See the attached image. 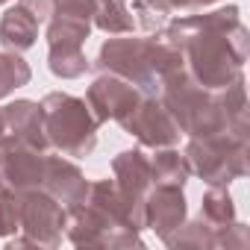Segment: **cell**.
<instances>
[{
    "instance_id": "obj_10",
    "label": "cell",
    "mask_w": 250,
    "mask_h": 250,
    "mask_svg": "<svg viewBox=\"0 0 250 250\" xmlns=\"http://www.w3.org/2000/svg\"><path fill=\"white\" fill-rule=\"evenodd\" d=\"M121 127L130 136H136L142 147H150V150L174 147L180 142V127L174 124V118L168 115L159 97H142L139 106L127 115V121Z\"/></svg>"
},
{
    "instance_id": "obj_25",
    "label": "cell",
    "mask_w": 250,
    "mask_h": 250,
    "mask_svg": "<svg viewBox=\"0 0 250 250\" xmlns=\"http://www.w3.org/2000/svg\"><path fill=\"white\" fill-rule=\"evenodd\" d=\"M94 3H97V0H56V12H59V15H74V18L91 21ZM56 12H53V15H56Z\"/></svg>"
},
{
    "instance_id": "obj_9",
    "label": "cell",
    "mask_w": 250,
    "mask_h": 250,
    "mask_svg": "<svg viewBox=\"0 0 250 250\" xmlns=\"http://www.w3.org/2000/svg\"><path fill=\"white\" fill-rule=\"evenodd\" d=\"M142 97L145 94L133 83H127L124 77H115V74H97V80L85 91V103L91 115L97 118V124H106V121L124 124Z\"/></svg>"
},
{
    "instance_id": "obj_5",
    "label": "cell",
    "mask_w": 250,
    "mask_h": 250,
    "mask_svg": "<svg viewBox=\"0 0 250 250\" xmlns=\"http://www.w3.org/2000/svg\"><path fill=\"white\" fill-rule=\"evenodd\" d=\"M183 156L191 174H197L206 186L229 188V183L241 180L250 168V136L218 133V136L188 139Z\"/></svg>"
},
{
    "instance_id": "obj_18",
    "label": "cell",
    "mask_w": 250,
    "mask_h": 250,
    "mask_svg": "<svg viewBox=\"0 0 250 250\" xmlns=\"http://www.w3.org/2000/svg\"><path fill=\"white\" fill-rule=\"evenodd\" d=\"M47 68L59 80H77L91 68V62L85 59L83 44L59 42V44H50V50H47Z\"/></svg>"
},
{
    "instance_id": "obj_27",
    "label": "cell",
    "mask_w": 250,
    "mask_h": 250,
    "mask_svg": "<svg viewBox=\"0 0 250 250\" xmlns=\"http://www.w3.org/2000/svg\"><path fill=\"white\" fill-rule=\"evenodd\" d=\"M218 3V0H168L171 12H180V15H191V12H203L206 6Z\"/></svg>"
},
{
    "instance_id": "obj_8",
    "label": "cell",
    "mask_w": 250,
    "mask_h": 250,
    "mask_svg": "<svg viewBox=\"0 0 250 250\" xmlns=\"http://www.w3.org/2000/svg\"><path fill=\"white\" fill-rule=\"evenodd\" d=\"M42 180H44L42 150L12 142L9 136L0 139V188L21 194L30 188H42Z\"/></svg>"
},
{
    "instance_id": "obj_7",
    "label": "cell",
    "mask_w": 250,
    "mask_h": 250,
    "mask_svg": "<svg viewBox=\"0 0 250 250\" xmlns=\"http://www.w3.org/2000/svg\"><path fill=\"white\" fill-rule=\"evenodd\" d=\"M21 229L9 235V247H59L65 232V206L44 188L18 194Z\"/></svg>"
},
{
    "instance_id": "obj_14",
    "label": "cell",
    "mask_w": 250,
    "mask_h": 250,
    "mask_svg": "<svg viewBox=\"0 0 250 250\" xmlns=\"http://www.w3.org/2000/svg\"><path fill=\"white\" fill-rule=\"evenodd\" d=\"M42 188H44L50 197H56V200L68 209V206L85 200V194H88V180H85V174H83L74 162H68L65 156H47V153H44V180H42Z\"/></svg>"
},
{
    "instance_id": "obj_4",
    "label": "cell",
    "mask_w": 250,
    "mask_h": 250,
    "mask_svg": "<svg viewBox=\"0 0 250 250\" xmlns=\"http://www.w3.org/2000/svg\"><path fill=\"white\" fill-rule=\"evenodd\" d=\"M159 100L188 139H203V136H218V133H232L227 115L218 103V94L197 85L186 71L162 83ZM238 136V133H235Z\"/></svg>"
},
{
    "instance_id": "obj_24",
    "label": "cell",
    "mask_w": 250,
    "mask_h": 250,
    "mask_svg": "<svg viewBox=\"0 0 250 250\" xmlns=\"http://www.w3.org/2000/svg\"><path fill=\"white\" fill-rule=\"evenodd\" d=\"M21 229V212H18V194L0 188V238H9Z\"/></svg>"
},
{
    "instance_id": "obj_19",
    "label": "cell",
    "mask_w": 250,
    "mask_h": 250,
    "mask_svg": "<svg viewBox=\"0 0 250 250\" xmlns=\"http://www.w3.org/2000/svg\"><path fill=\"white\" fill-rule=\"evenodd\" d=\"M200 218L215 229H224L232 221H238L235 218V203H232V197L224 186H209V191L203 194V203H200Z\"/></svg>"
},
{
    "instance_id": "obj_3",
    "label": "cell",
    "mask_w": 250,
    "mask_h": 250,
    "mask_svg": "<svg viewBox=\"0 0 250 250\" xmlns=\"http://www.w3.org/2000/svg\"><path fill=\"white\" fill-rule=\"evenodd\" d=\"M42 127L47 136V145L59 150L62 156L83 159L97 147V118L91 115L88 103L83 97L50 91L42 103Z\"/></svg>"
},
{
    "instance_id": "obj_6",
    "label": "cell",
    "mask_w": 250,
    "mask_h": 250,
    "mask_svg": "<svg viewBox=\"0 0 250 250\" xmlns=\"http://www.w3.org/2000/svg\"><path fill=\"white\" fill-rule=\"evenodd\" d=\"M153 42L156 39H127L115 36L100 44L94 71L97 74H115L133 83L145 97H159V80L153 74Z\"/></svg>"
},
{
    "instance_id": "obj_20",
    "label": "cell",
    "mask_w": 250,
    "mask_h": 250,
    "mask_svg": "<svg viewBox=\"0 0 250 250\" xmlns=\"http://www.w3.org/2000/svg\"><path fill=\"white\" fill-rule=\"evenodd\" d=\"M168 247H194V250H215L218 247V229L209 227L203 218L183 221V227L165 241Z\"/></svg>"
},
{
    "instance_id": "obj_1",
    "label": "cell",
    "mask_w": 250,
    "mask_h": 250,
    "mask_svg": "<svg viewBox=\"0 0 250 250\" xmlns=\"http://www.w3.org/2000/svg\"><path fill=\"white\" fill-rule=\"evenodd\" d=\"M159 39L183 53L186 74L209 91H218L244 77L241 68L250 53V33L241 24L238 6H224L203 15L191 12L168 21Z\"/></svg>"
},
{
    "instance_id": "obj_28",
    "label": "cell",
    "mask_w": 250,
    "mask_h": 250,
    "mask_svg": "<svg viewBox=\"0 0 250 250\" xmlns=\"http://www.w3.org/2000/svg\"><path fill=\"white\" fill-rule=\"evenodd\" d=\"M0 139H3V118H0Z\"/></svg>"
},
{
    "instance_id": "obj_13",
    "label": "cell",
    "mask_w": 250,
    "mask_h": 250,
    "mask_svg": "<svg viewBox=\"0 0 250 250\" xmlns=\"http://www.w3.org/2000/svg\"><path fill=\"white\" fill-rule=\"evenodd\" d=\"M3 118V136H9L12 142H21L27 147H36L42 153L50 150L44 127H42V109L36 100H15L0 109Z\"/></svg>"
},
{
    "instance_id": "obj_29",
    "label": "cell",
    "mask_w": 250,
    "mask_h": 250,
    "mask_svg": "<svg viewBox=\"0 0 250 250\" xmlns=\"http://www.w3.org/2000/svg\"><path fill=\"white\" fill-rule=\"evenodd\" d=\"M3 3H9V0H0V6H3Z\"/></svg>"
},
{
    "instance_id": "obj_16",
    "label": "cell",
    "mask_w": 250,
    "mask_h": 250,
    "mask_svg": "<svg viewBox=\"0 0 250 250\" xmlns=\"http://www.w3.org/2000/svg\"><path fill=\"white\" fill-rule=\"evenodd\" d=\"M150 162V180L153 186H177L183 188L191 177V168L186 162V156L174 147H156L153 156H147Z\"/></svg>"
},
{
    "instance_id": "obj_15",
    "label": "cell",
    "mask_w": 250,
    "mask_h": 250,
    "mask_svg": "<svg viewBox=\"0 0 250 250\" xmlns=\"http://www.w3.org/2000/svg\"><path fill=\"white\" fill-rule=\"evenodd\" d=\"M36 39H39V21L27 9L12 6L3 12V18H0V44L6 50L24 53L36 44Z\"/></svg>"
},
{
    "instance_id": "obj_21",
    "label": "cell",
    "mask_w": 250,
    "mask_h": 250,
    "mask_svg": "<svg viewBox=\"0 0 250 250\" xmlns=\"http://www.w3.org/2000/svg\"><path fill=\"white\" fill-rule=\"evenodd\" d=\"M91 33V21L85 18H74V15H53L47 21V44H59V42H68V44H85Z\"/></svg>"
},
{
    "instance_id": "obj_23",
    "label": "cell",
    "mask_w": 250,
    "mask_h": 250,
    "mask_svg": "<svg viewBox=\"0 0 250 250\" xmlns=\"http://www.w3.org/2000/svg\"><path fill=\"white\" fill-rule=\"evenodd\" d=\"M133 12L139 15V27L147 36H159L171 18L168 0H133Z\"/></svg>"
},
{
    "instance_id": "obj_17",
    "label": "cell",
    "mask_w": 250,
    "mask_h": 250,
    "mask_svg": "<svg viewBox=\"0 0 250 250\" xmlns=\"http://www.w3.org/2000/svg\"><path fill=\"white\" fill-rule=\"evenodd\" d=\"M91 27L106 36H130L136 30V21L124 0H97L91 12Z\"/></svg>"
},
{
    "instance_id": "obj_2",
    "label": "cell",
    "mask_w": 250,
    "mask_h": 250,
    "mask_svg": "<svg viewBox=\"0 0 250 250\" xmlns=\"http://www.w3.org/2000/svg\"><path fill=\"white\" fill-rule=\"evenodd\" d=\"M145 215L130 206L115 180L88 183L85 200L65 209V235L74 247H109L127 250L145 247Z\"/></svg>"
},
{
    "instance_id": "obj_22",
    "label": "cell",
    "mask_w": 250,
    "mask_h": 250,
    "mask_svg": "<svg viewBox=\"0 0 250 250\" xmlns=\"http://www.w3.org/2000/svg\"><path fill=\"white\" fill-rule=\"evenodd\" d=\"M30 80H33V71H30V65L24 62L21 53H15V50L0 53V100L9 97L15 88L27 85Z\"/></svg>"
},
{
    "instance_id": "obj_26",
    "label": "cell",
    "mask_w": 250,
    "mask_h": 250,
    "mask_svg": "<svg viewBox=\"0 0 250 250\" xmlns=\"http://www.w3.org/2000/svg\"><path fill=\"white\" fill-rule=\"evenodd\" d=\"M18 6L27 9L39 24H47L56 12V0H18Z\"/></svg>"
},
{
    "instance_id": "obj_11",
    "label": "cell",
    "mask_w": 250,
    "mask_h": 250,
    "mask_svg": "<svg viewBox=\"0 0 250 250\" xmlns=\"http://www.w3.org/2000/svg\"><path fill=\"white\" fill-rule=\"evenodd\" d=\"M186 194L177 186H153L145 200V227H150L162 241H168L186 221Z\"/></svg>"
},
{
    "instance_id": "obj_12",
    "label": "cell",
    "mask_w": 250,
    "mask_h": 250,
    "mask_svg": "<svg viewBox=\"0 0 250 250\" xmlns=\"http://www.w3.org/2000/svg\"><path fill=\"white\" fill-rule=\"evenodd\" d=\"M112 174H115V186L130 200V206L145 215V200L153 188L150 162H147L145 150H121L112 159Z\"/></svg>"
}]
</instances>
